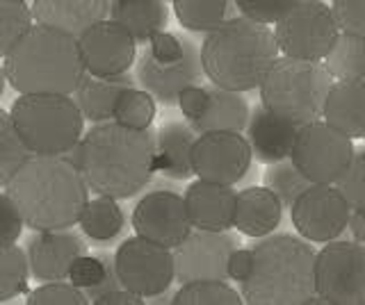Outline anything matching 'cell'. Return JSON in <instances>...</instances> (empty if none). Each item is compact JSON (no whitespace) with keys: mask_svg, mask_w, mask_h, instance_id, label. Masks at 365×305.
<instances>
[{"mask_svg":"<svg viewBox=\"0 0 365 305\" xmlns=\"http://www.w3.org/2000/svg\"><path fill=\"white\" fill-rule=\"evenodd\" d=\"M78 223L83 232L89 237L91 242L106 244L117 240L121 235L125 217L123 210L119 208V203L110 198V196H96V198H87L83 212H80Z\"/></svg>","mask_w":365,"mask_h":305,"instance_id":"cell-28","label":"cell"},{"mask_svg":"<svg viewBox=\"0 0 365 305\" xmlns=\"http://www.w3.org/2000/svg\"><path fill=\"white\" fill-rule=\"evenodd\" d=\"M351 208L334 185H308L290 205V221L306 242L327 244L345 232Z\"/></svg>","mask_w":365,"mask_h":305,"instance_id":"cell-14","label":"cell"},{"mask_svg":"<svg viewBox=\"0 0 365 305\" xmlns=\"http://www.w3.org/2000/svg\"><path fill=\"white\" fill-rule=\"evenodd\" d=\"M23 232V221L14 208L11 198L0 191V246L16 244Z\"/></svg>","mask_w":365,"mask_h":305,"instance_id":"cell-42","label":"cell"},{"mask_svg":"<svg viewBox=\"0 0 365 305\" xmlns=\"http://www.w3.org/2000/svg\"><path fill=\"white\" fill-rule=\"evenodd\" d=\"M262 183H265V187L281 200L283 208H290L294 203V198L299 196L308 185H311L302 176L299 168L292 164L290 157H285V160H279L274 164H267V171H265V176H262Z\"/></svg>","mask_w":365,"mask_h":305,"instance_id":"cell-34","label":"cell"},{"mask_svg":"<svg viewBox=\"0 0 365 305\" xmlns=\"http://www.w3.org/2000/svg\"><path fill=\"white\" fill-rule=\"evenodd\" d=\"M32 21L80 37L87 28L108 18V0H32Z\"/></svg>","mask_w":365,"mask_h":305,"instance_id":"cell-21","label":"cell"},{"mask_svg":"<svg viewBox=\"0 0 365 305\" xmlns=\"http://www.w3.org/2000/svg\"><path fill=\"white\" fill-rule=\"evenodd\" d=\"M174 305H240L242 294L226 285V280H190L169 299Z\"/></svg>","mask_w":365,"mask_h":305,"instance_id":"cell-31","label":"cell"},{"mask_svg":"<svg viewBox=\"0 0 365 305\" xmlns=\"http://www.w3.org/2000/svg\"><path fill=\"white\" fill-rule=\"evenodd\" d=\"M112 262L121 287L142 299L163 296L174 282L171 248L158 246L142 237H128L117 248Z\"/></svg>","mask_w":365,"mask_h":305,"instance_id":"cell-11","label":"cell"},{"mask_svg":"<svg viewBox=\"0 0 365 305\" xmlns=\"http://www.w3.org/2000/svg\"><path fill=\"white\" fill-rule=\"evenodd\" d=\"M130 87H137V80L130 75V71L121 75H91L85 71L71 98L76 100L83 119L101 123L112 119L119 96Z\"/></svg>","mask_w":365,"mask_h":305,"instance_id":"cell-23","label":"cell"},{"mask_svg":"<svg viewBox=\"0 0 365 305\" xmlns=\"http://www.w3.org/2000/svg\"><path fill=\"white\" fill-rule=\"evenodd\" d=\"M334 77L322 62L277 58L260 82V105L297 126L322 119V105Z\"/></svg>","mask_w":365,"mask_h":305,"instance_id":"cell-6","label":"cell"},{"mask_svg":"<svg viewBox=\"0 0 365 305\" xmlns=\"http://www.w3.org/2000/svg\"><path fill=\"white\" fill-rule=\"evenodd\" d=\"M23 225L30 230H57L78 223L89 198V189L78 166L62 155H34L3 187Z\"/></svg>","mask_w":365,"mask_h":305,"instance_id":"cell-2","label":"cell"},{"mask_svg":"<svg viewBox=\"0 0 365 305\" xmlns=\"http://www.w3.org/2000/svg\"><path fill=\"white\" fill-rule=\"evenodd\" d=\"M251 264H254V257H251V248H233L231 255L226 259V276L231 280L242 282L251 274Z\"/></svg>","mask_w":365,"mask_h":305,"instance_id":"cell-45","label":"cell"},{"mask_svg":"<svg viewBox=\"0 0 365 305\" xmlns=\"http://www.w3.org/2000/svg\"><path fill=\"white\" fill-rule=\"evenodd\" d=\"M9 117L34 155H64L85 130L76 100L66 94H19Z\"/></svg>","mask_w":365,"mask_h":305,"instance_id":"cell-7","label":"cell"},{"mask_svg":"<svg viewBox=\"0 0 365 305\" xmlns=\"http://www.w3.org/2000/svg\"><path fill=\"white\" fill-rule=\"evenodd\" d=\"M365 155L363 151H354L351 162L336 180L334 187L340 191V196L347 200V205L351 210H363L365 208Z\"/></svg>","mask_w":365,"mask_h":305,"instance_id":"cell-37","label":"cell"},{"mask_svg":"<svg viewBox=\"0 0 365 305\" xmlns=\"http://www.w3.org/2000/svg\"><path fill=\"white\" fill-rule=\"evenodd\" d=\"M3 60L7 82L19 94L71 96L85 73L76 37L39 23L32 26Z\"/></svg>","mask_w":365,"mask_h":305,"instance_id":"cell-5","label":"cell"},{"mask_svg":"<svg viewBox=\"0 0 365 305\" xmlns=\"http://www.w3.org/2000/svg\"><path fill=\"white\" fill-rule=\"evenodd\" d=\"M272 32L279 53L308 62H322L340 35L329 5L322 0H299L274 23Z\"/></svg>","mask_w":365,"mask_h":305,"instance_id":"cell-8","label":"cell"},{"mask_svg":"<svg viewBox=\"0 0 365 305\" xmlns=\"http://www.w3.org/2000/svg\"><path fill=\"white\" fill-rule=\"evenodd\" d=\"M83 289L64 280H48L46 285L28 294V305H87Z\"/></svg>","mask_w":365,"mask_h":305,"instance_id":"cell-39","label":"cell"},{"mask_svg":"<svg viewBox=\"0 0 365 305\" xmlns=\"http://www.w3.org/2000/svg\"><path fill=\"white\" fill-rule=\"evenodd\" d=\"M130 221L137 237L165 248L178 246L182 237L192 230L182 196L169 189H155L144 194L137 200Z\"/></svg>","mask_w":365,"mask_h":305,"instance_id":"cell-16","label":"cell"},{"mask_svg":"<svg viewBox=\"0 0 365 305\" xmlns=\"http://www.w3.org/2000/svg\"><path fill=\"white\" fill-rule=\"evenodd\" d=\"M297 3L299 0H235V7L240 16H247L265 26H274Z\"/></svg>","mask_w":365,"mask_h":305,"instance_id":"cell-40","label":"cell"},{"mask_svg":"<svg viewBox=\"0 0 365 305\" xmlns=\"http://www.w3.org/2000/svg\"><path fill=\"white\" fill-rule=\"evenodd\" d=\"M315 296L324 305H365V246L331 240L315 253Z\"/></svg>","mask_w":365,"mask_h":305,"instance_id":"cell-9","label":"cell"},{"mask_svg":"<svg viewBox=\"0 0 365 305\" xmlns=\"http://www.w3.org/2000/svg\"><path fill=\"white\" fill-rule=\"evenodd\" d=\"M251 168V149L242 132H199L192 146V171L197 178L220 185L240 183Z\"/></svg>","mask_w":365,"mask_h":305,"instance_id":"cell-12","label":"cell"},{"mask_svg":"<svg viewBox=\"0 0 365 305\" xmlns=\"http://www.w3.org/2000/svg\"><path fill=\"white\" fill-rule=\"evenodd\" d=\"M23 3H32V0H23Z\"/></svg>","mask_w":365,"mask_h":305,"instance_id":"cell-49","label":"cell"},{"mask_svg":"<svg viewBox=\"0 0 365 305\" xmlns=\"http://www.w3.org/2000/svg\"><path fill=\"white\" fill-rule=\"evenodd\" d=\"M28 155L30 151L23 144L9 112L0 107V189L9 183V178L28 160Z\"/></svg>","mask_w":365,"mask_h":305,"instance_id":"cell-35","label":"cell"},{"mask_svg":"<svg viewBox=\"0 0 365 305\" xmlns=\"http://www.w3.org/2000/svg\"><path fill=\"white\" fill-rule=\"evenodd\" d=\"M327 126L347 134L349 139L365 137V77L334 80L322 105Z\"/></svg>","mask_w":365,"mask_h":305,"instance_id":"cell-22","label":"cell"},{"mask_svg":"<svg viewBox=\"0 0 365 305\" xmlns=\"http://www.w3.org/2000/svg\"><path fill=\"white\" fill-rule=\"evenodd\" d=\"M87 253V244L76 230H37L28 242V267L37 280H66L78 255Z\"/></svg>","mask_w":365,"mask_h":305,"instance_id":"cell-18","label":"cell"},{"mask_svg":"<svg viewBox=\"0 0 365 305\" xmlns=\"http://www.w3.org/2000/svg\"><path fill=\"white\" fill-rule=\"evenodd\" d=\"M32 26L30 7L23 0H0V60Z\"/></svg>","mask_w":365,"mask_h":305,"instance_id":"cell-36","label":"cell"},{"mask_svg":"<svg viewBox=\"0 0 365 305\" xmlns=\"http://www.w3.org/2000/svg\"><path fill=\"white\" fill-rule=\"evenodd\" d=\"M153 119H155V98L146 89H137V87L125 89L112 112V121L135 130L151 128Z\"/></svg>","mask_w":365,"mask_h":305,"instance_id":"cell-33","label":"cell"},{"mask_svg":"<svg viewBox=\"0 0 365 305\" xmlns=\"http://www.w3.org/2000/svg\"><path fill=\"white\" fill-rule=\"evenodd\" d=\"M245 130V139L251 149V160L260 164H274L290 155L299 126L258 105L254 107V112H249Z\"/></svg>","mask_w":365,"mask_h":305,"instance_id":"cell-20","label":"cell"},{"mask_svg":"<svg viewBox=\"0 0 365 305\" xmlns=\"http://www.w3.org/2000/svg\"><path fill=\"white\" fill-rule=\"evenodd\" d=\"M235 194L237 191L233 185L208 183V180L197 178L182 196L190 225L199 230H231Z\"/></svg>","mask_w":365,"mask_h":305,"instance_id":"cell-19","label":"cell"},{"mask_svg":"<svg viewBox=\"0 0 365 305\" xmlns=\"http://www.w3.org/2000/svg\"><path fill=\"white\" fill-rule=\"evenodd\" d=\"M76 41L85 71L91 75L128 73L137 60V43L112 18H103L87 28Z\"/></svg>","mask_w":365,"mask_h":305,"instance_id":"cell-17","label":"cell"},{"mask_svg":"<svg viewBox=\"0 0 365 305\" xmlns=\"http://www.w3.org/2000/svg\"><path fill=\"white\" fill-rule=\"evenodd\" d=\"M91 303L94 305H144V299L128 289H123V287H117V289L101 294V296H96Z\"/></svg>","mask_w":365,"mask_h":305,"instance_id":"cell-46","label":"cell"},{"mask_svg":"<svg viewBox=\"0 0 365 305\" xmlns=\"http://www.w3.org/2000/svg\"><path fill=\"white\" fill-rule=\"evenodd\" d=\"M329 9L340 32L365 37V0H334Z\"/></svg>","mask_w":365,"mask_h":305,"instance_id":"cell-41","label":"cell"},{"mask_svg":"<svg viewBox=\"0 0 365 305\" xmlns=\"http://www.w3.org/2000/svg\"><path fill=\"white\" fill-rule=\"evenodd\" d=\"M237 246L240 240L231 230L192 228L178 246L171 248L174 280H228L226 259Z\"/></svg>","mask_w":365,"mask_h":305,"instance_id":"cell-13","label":"cell"},{"mask_svg":"<svg viewBox=\"0 0 365 305\" xmlns=\"http://www.w3.org/2000/svg\"><path fill=\"white\" fill-rule=\"evenodd\" d=\"M345 230L351 232V240L354 242H359V244L365 242V217H363V210H351Z\"/></svg>","mask_w":365,"mask_h":305,"instance_id":"cell-47","label":"cell"},{"mask_svg":"<svg viewBox=\"0 0 365 305\" xmlns=\"http://www.w3.org/2000/svg\"><path fill=\"white\" fill-rule=\"evenodd\" d=\"M76 166L96 196L133 198L153 180L155 130L125 128L112 119L94 123L78 141Z\"/></svg>","mask_w":365,"mask_h":305,"instance_id":"cell-1","label":"cell"},{"mask_svg":"<svg viewBox=\"0 0 365 305\" xmlns=\"http://www.w3.org/2000/svg\"><path fill=\"white\" fill-rule=\"evenodd\" d=\"M208 98H210L208 89L201 87V85H190L178 94L176 105L180 107L182 117H185V121L190 123V126L205 112V107H208Z\"/></svg>","mask_w":365,"mask_h":305,"instance_id":"cell-43","label":"cell"},{"mask_svg":"<svg viewBox=\"0 0 365 305\" xmlns=\"http://www.w3.org/2000/svg\"><path fill=\"white\" fill-rule=\"evenodd\" d=\"M5 85H7V77H5V66H3V62H0V96H3V92H5Z\"/></svg>","mask_w":365,"mask_h":305,"instance_id":"cell-48","label":"cell"},{"mask_svg":"<svg viewBox=\"0 0 365 305\" xmlns=\"http://www.w3.org/2000/svg\"><path fill=\"white\" fill-rule=\"evenodd\" d=\"M197 139L187 121H167L155 132V171L171 180H187L192 171V146Z\"/></svg>","mask_w":365,"mask_h":305,"instance_id":"cell-25","label":"cell"},{"mask_svg":"<svg viewBox=\"0 0 365 305\" xmlns=\"http://www.w3.org/2000/svg\"><path fill=\"white\" fill-rule=\"evenodd\" d=\"M174 14L190 32H210L228 16H235L231 0H174Z\"/></svg>","mask_w":365,"mask_h":305,"instance_id":"cell-30","label":"cell"},{"mask_svg":"<svg viewBox=\"0 0 365 305\" xmlns=\"http://www.w3.org/2000/svg\"><path fill=\"white\" fill-rule=\"evenodd\" d=\"M208 107L203 114L192 123V128L199 132L208 130H231L242 132L249 119V105L242 96V92H233V89L224 87H210L208 89Z\"/></svg>","mask_w":365,"mask_h":305,"instance_id":"cell-27","label":"cell"},{"mask_svg":"<svg viewBox=\"0 0 365 305\" xmlns=\"http://www.w3.org/2000/svg\"><path fill=\"white\" fill-rule=\"evenodd\" d=\"M180 41H182V55L176 62H158L148 55V50L140 55V60H135L137 62L135 80L163 105H176V98L182 89L190 85H199L203 80L201 53L197 41L192 39H180Z\"/></svg>","mask_w":365,"mask_h":305,"instance_id":"cell-15","label":"cell"},{"mask_svg":"<svg viewBox=\"0 0 365 305\" xmlns=\"http://www.w3.org/2000/svg\"><path fill=\"white\" fill-rule=\"evenodd\" d=\"M354 139L324 121L304 123L297 130L290 160L311 185H334L354 157Z\"/></svg>","mask_w":365,"mask_h":305,"instance_id":"cell-10","label":"cell"},{"mask_svg":"<svg viewBox=\"0 0 365 305\" xmlns=\"http://www.w3.org/2000/svg\"><path fill=\"white\" fill-rule=\"evenodd\" d=\"M146 43H148V48H146L148 55H151V58L158 60V62H176V60H180V55H182V41L176 35L167 32V30L155 32V35Z\"/></svg>","mask_w":365,"mask_h":305,"instance_id":"cell-44","label":"cell"},{"mask_svg":"<svg viewBox=\"0 0 365 305\" xmlns=\"http://www.w3.org/2000/svg\"><path fill=\"white\" fill-rule=\"evenodd\" d=\"M251 274L240 282L249 305H308L315 296V251L292 235H265L251 246Z\"/></svg>","mask_w":365,"mask_h":305,"instance_id":"cell-4","label":"cell"},{"mask_svg":"<svg viewBox=\"0 0 365 305\" xmlns=\"http://www.w3.org/2000/svg\"><path fill=\"white\" fill-rule=\"evenodd\" d=\"M322 64L334 80L365 77V37L340 32Z\"/></svg>","mask_w":365,"mask_h":305,"instance_id":"cell-29","label":"cell"},{"mask_svg":"<svg viewBox=\"0 0 365 305\" xmlns=\"http://www.w3.org/2000/svg\"><path fill=\"white\" fill-rule=\"evenodd\" d=\"M112 262V257L110 255H78L73 259V264L71 269H68V276L66 280L71 282L73 287L78 289H91V287H96L103 282V278H106L108 274V264Z\"/></svg>","mask_w":365,"mask_h":305,"instance_id":"cell-38","label":"cell"},{"mask_svg":"<svg viewBox=\"0 0 365 305\" xmlns=\"http://www.w3.org/2000/svg\"><path fill=\"white\" fill-rule=\"evenodd\" d=\"M199 53L203 77L215 87L245 94L265 80L279 58V46L269 26L235 14L205 32Z\"/></svg>","mask_w":365,"mask_h":305,"instance_id":"cell-3","label":"cell"},{"mask_svg":"<svg viewBox=\"0 0 365 305\" xmlns=\"http://www.w3.org/2000/svg\"><path fill=\"white\" fill-rule=\"evenodd\" d=\"M30 267L28 255L21 246H0V303L16 299L28 289Z\"/></svg>","mask_w":365,"mask_h":305,"instance_id":"cell-32","label":"cell"},{"mask_svg":"<svg viewBox=\"0 0 365 305\" xmlns=\"http://www.w3.org/2000/svg\"><path fill=\"white\" fill-rule=\"evenodd\" d=\"M283 205L267 187H247L235 194L233 228L247 237L260 240L281 225Z\"/></svg>","mask_w":365,"mask_h":305,"instance_id":"cell-24","label":"cell"},{"mask_svg":"<svg viewBox=\"0 0 365 305\" xmlns=\"http://www.w3.org/2000/svg\"><path fill=\"white\" fill-rule=\"evenodd\" d=\"M108 16L119 23L135 43H144L165 30L169 9L165 0H108Z\"/></svg>","mask_w":365,"mask_h":305,"instance_id":"cell-26","label":"cell"}]
</instances>
